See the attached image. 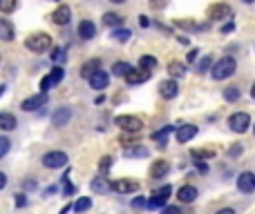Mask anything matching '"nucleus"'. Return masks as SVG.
Returning <instances> with one entry per match:
<instances>
[{
  "mask_svg": "<svg viewBox=\"0 0 255 214\" xmlns=\"http://www.w3.org/2000/svg\"><path fill=\"white\" fill-rule=\"evenodd\" d=\"M237 71V60L233 56H224L210 67V76L215 80H224V78H231L233 74Z\"/></svg>",
  "mask_w": 255,
  "mask_h": 214,
  "instance_id": "nucleus-1",
  "label": "nucleus"
},
{
  "mask_svg": "<svg viewBox=\"0 0 255 214\" xmlns=\"http://www.w3.org/2000/svg\"><path fill=\"white\" fill-rule=\"evenodd\" d=\"M25 47L29 49V52H34V54H43V52H47V49L52 47V36L45 34V31L31 34V36H27Z\"/></svg>",
  "mask_w": 255,
  "mask_h": 214,
  "instance_id": "nucleus-2",
  "label": "nucleus"
},
{
  "mask_svg": "<svg viewBox=\"0 0 255 214\" xmlns=\"http://www.w3.org/2000/svg\"><path fill=\"white\" fill-rule=\"evenodd\" d=\"M43 165L47 169H61V167H65V165H67V154H65V152H61V150L47 152V154L43 156Z\"/></svg>",
  "mask_w": 255,
  "mask_h": 214,
  "instance_id": "nucleus-3",
  "label": "nucleus"
},
{
  "mask_svg": "<svg viewBox=\"0 0 255 214\" xmlns=\"http://www.w3.org/2000/svg\"><path fill=\"white\" fill-rule=\"evenodd\" d=\"M172 194V185H161L159 190H155L150 194V199L146 201V205L150 210H157V208H164V203H166V199Z\"/></svg>",
  "mask_w": 255,
  "mask_h": 214,
  "instance_id": "nucleus-4",
  "label": "nucleus"
},
{
  "mask_svg": "<svg viewBox=\"0 0 255 214\" xmlns=\"http://www.w3.org/2000/svg\"><path fill=\"white\" fill-rule=\"evenodd\" d=\"M228 125H231V129L235 134H244V132H249V127H251V116L246 114V111H235V114H231V118H228Z\"/></svg>",
  "mask_w": 255,
  "mask_h": 214,
  "instance_id": "nucleus-5",
  "label": "nucleus"
},
{
  "mask_svg": "<svg viewBox=\"0 0 255 214\" xmlns=\"http://www.w3.org/2000/svg\"><path fill=\"white\" fill-rule=\"evenodd\" d=\"M114 125H116V127H121L123 132H141V127H143L141 118H137V116H130V114L116 116Z\"/></svg>",
  "mask_w": 255,
  "mask_h": 214,
  "instance_id": "nucleus-6",
  "label": "nucleus"
},
{
  "mask_svg": "<svg viewBox=\"0 0 255 214\" xmlns=\"http://www.w3.org/2000/svg\"><path fill=\"white\" fill-rule=\"evenodd\" d=\"M63 76H65V69H63L61 65H56L52 71H49L47 76H45L43 80H40V92H43V94H47V89H52L54 85H58V83H61V80H63Z\"/></svg>",
  "mask_w": 255,
  "mask_h": 214,
  "instance_id": "nucleus-7",
  "label": "nucleus"
},
{
  "mask_svg": "<svg viewBox=\"0 0 255 214\" xmlns=\"http://www.w3.org/2000/svg\"><path fill=\"white\" fill-rule=\"evenodd\" d=\"M110 187L119 194H134L139 190V183L132 181V178H116V181L110 183Z\"/></svg>",
  "mask_w": 255,
  "mask_h": 214,
  "instance_id": "nucleus-8",
  "label": "nucleus"
},
{
  "mask_svg": "<svg viewBox=\"0 0 255 214\" xmlns=\"http://www.w3.org/2000/svg\"><path fill=\"white\" fill-rule=\"evenodd\" d=\"M45 103H47V94H34V96H29V98H25L22 101V111H36V109H40V107H45Z\"/></svg>",
  "mask_w": 255,
  "mask_h": 214,
  "instance_id": "nucleus-9",
  "label": "nucleus"
},
{
  "mask_svg": "<svg viewBox=\"0 0 255 214\" xmlns=\"http://www.w3.org/2000/svg\"><path fill=\"white\" fill-rule=\"evenodd\" d=\"M237 190L244 192V194H251L255 190V174L253 172H242L237 176Z\"/></svg>",
  "mask_w": 255,
  "mask_h": 214,
  "instance_id": "nucleus-10",
  "label": "nucleus"
},
{
  "mask_svg": "<svg viewBox=\"0 0 255 214\" xmlns=\"http://www.w3.org/2000/svg\"><path fill=\"white\" fill-rule=\"evenodd\" d=\"M208 18L210 20H224V18H231V7L226 2H217L208 7Z\"/></svg>",
  "mask_w": 255,
  "mask_h": 214,
  "instance_id": "nucleus-11",
  "label": "nucleus"
},
{
  "mask_svg": "<svg viewBox=\"0 0 255 214\" xmlns=\"http://www.w3.org/2000/svg\"><path fill=\"white\" fill-rule=\"evenodd\" d=\"M72 20V9L67 7V4H58L56 9H54V13H52V22L54 25H67V22Z\"/></svg>",
  "mask_w": 255,
  "mask_h": 214,
  "instance_id": "nucleus-12",
  "label": "nucleus"
},
{
  "mask_svg": "<svg viewBox=\"0 0 255 214\" xmlns=\"http://www.w3.org/2000/svg\"><path fill=\"white\" fill-rule=\"evenodd\" d=\"M159 94H161L164 98H168V101H170V98H174V96L179 94V85H177V80H174V78H166V80H161V83H159Z\"/></svg>",
  "mask_w": 255,
  "mask_h": 214,
  "instance_id": "nucleus-13",
  "label": "nucleus"
},
{
  "mask_svg": "<svg viewBox=\"0 0 255 214\" xmlns=\"http://www.w3.org/2000/svg\"><path fill=\"white\" fill-rule=\"evenodd\" d=\"M72 118V109L70 107H58L56 111L52 114V125L54 127H63V125H67Z\"/></svg>",
  "mask_w": 255,
  "mask_h": 214,
  "instance_id": "nucleus-14",
  "label": "nucleus"
},
{
  "mask_svg": "<svg viewBox=\"0 0 255 214\" xmlns=\"http://www.w3.org/2000/svg\"><path fill=\"white\" fill-rule=\"evenodd\" d=\"M87 80H89V85H92V89H105L107 83H110V76H107V71L98 69V71H94Z\"/></svg>",
  "mask_w": 255,
  "mask_h": 214,
  "instance_id": "nucleus-15",
  "label": "nucleus"
},
{
  "mask_svg": "<svg viewBox=\"0 0 255 214\" xmlns=\"http://www.w3.org/2000/svg\"><path fill=\"white\" fill-rule=\"evenodd\" d=\"M197 136V125H181V127L177 129V143H188V141H192V138Z\"/></svg>",
  "mask_w": 255,
  "mask_h": 214,
  "instance_id": "nucleus-16",
  "label": "nucleus"
},
{
  "mask_svg": "<svg viewBox=\"0 0 255 214\" xmlns=\"http://www.w3.org/2000/svg\"><path fill=\"white\" fill-rule=\"evenodd\" d=\"M13 38H16V29H13V25L7 20V18H0V40L11 43Z\"/></svg>",
  "mask_w": 255,
  "mask_h": 214,
  "instance_id": "nucleus-17",
  "label": "nucleus"
},
{
  "mask_svg": "<svg viewBox=\"0 0 255 214\" xmlns=\"http://www.w3.org/2000/svg\"><path fill=\"white\" fill-rule=\"evenodd\" d=\"M79 36L83 40H92L94 36H96V25H94L92 20H81L79 25Z\"/></svg>",
  "mask_w": 255,
  "mask_h": 214,
  "instance_id": "nucleus-18",
  "label": "nucleus"
},
{
  "mask_svg": "<svg viewBox=\"0 0 255 214\" xmlns=\"http://www.w3.org/2000/svg\"><path fill=\"white\" fill-rule=\"evenodd\" d=\"M197 187H192V185H183V187H179V192H177V199L181 201V203H192V201L197 199Z\"/></svg>",
  "mask_w": 255,
  "mask_h": 214,
  "instance_id": "nucleus-19",
  "label": "nucleus"
},
{
  "mask_svg": "<svg viewBox=\"0 0 255 214\" xmlns=\"http://www.w3.org/2000/svg\"><path fill=\"white\" fill-rule=\"evenodd\" d=\"M170 172V163L168 160H155L150 167V176L152 178H164L166 174Z\"/></svg>",
  "mask_w": 255,
  "mask_h": 214,
  "instance_id": "nucleus-20",
  "label": "nucleus"
},
{
  "mask_svg": "<svg viewBox=\"0 0 255 214\" xmlns=\"http://www.w3.org/2000/svg\"><path fill=\"white\" fill-rule=\"evenodd\" d=\"M18 120L13 114H9V111H0V129L2 132H11V129H16Z\"/></svg>",
  "mask_w": 255,
  "mask_h": 214,
  "instance_id": "nucleus-21",
  "label": "nucleus"
},
{
  "mask_svg": "<svg viewBox=\"0 0 255 214\" xmlns=\"http://www.w3.org/2000/svg\"><path fill=\"white\" fill-rule=\"evenodd\" d=\"M150 76H152V71H143L141 69V74H137V71L132 69L128 76H125V83H128V85H141V83H146Z\"/></svg>",
  "mask_w": 255,
  "mask_h": 214,
  "instance_id": "nucleus-22",
  "label": "nucleus"
},
{
  "mask_svg": "<svg viewBox=\"0 0 255 214\" xmlns=\"http://www.w3.org/2000/svg\"><path fill=\"white\" fill-rule=\"evenodd\" d=\"M98 69H101V60H98V58H92V60H87L83 67H81V76H83V78H89V76Z\"/></svg>",
  "mask_w": 255,
  "mask_h": 214,
  "instance_id": "nucleus-23",
  "label": "nucleus"
},
{
  "mask_svg": "<svg viewBox=\"0 0 255 214\" xmlns=\"http://www.w3.org/2000/svg\"><path fill=\"white\" fill-rule=\"evenodd\" d=\"M186 65L183 62H179V60H172V62H168V74H170V78H181V76H186Z\"/></svg>",
  "mask_w": 255,
  "mask_h": 214,
  "instance_id": "nucleus-24",
  "label": "nucleus"
},
{
  "mask_svg": "<svg viewBox=\"0 0 255 214\" xmlns=\"http://www.w3.org/2000/svg\"><path fill=\"white\" fill-rule=\"evenodd\" d=\"M148 154H150V152H148V147H143V145L125 147V152H123V156H128V159H146Z\"/></svg>",
  "mask_w": 255,
  "mask_h": 214,
  "instance_id": "nucleus-25",
  "label": "nucleus"
},
{
  "mask_svg": "<svg viewBox=\"0 0 255 214\" xmlns=\"http://www.w3.org/2000/svg\"><path fill=\"white\" fill-rule=\"evenodd\" d=\"M103 22H105L107 27H121L123 25V16H119V13H114V11H107L105 16H103Z\"/></svg>",
  "mask_w": 255,
  "mask_h": 214,
  "instance_id": "nucleus-26",
  "label": "nucleus"
},
{
  "mask_svg": "<svg viewBox=\"0 0 255 214\" xmlns=\"http://www.w3.org/2000/svg\"><path fill=\"white\" fill-rule=\"evenodd\" d=\"M130 71H132V65H130V62H114V65H112V74L114 76H128Z\"/></svg>",
  "mask_w": 255,
  "mask_h": 214,
  "instance_id": "nucleus-27",
  "label": "nucleus"
},
{
  "mask_svg": "<svg viewBox=\"0 0 255 214\" xmlns=\"http://www.w3.org/2000/svg\"><path fill=\"white\" fill-rule=\"evenodd\" d=\"M139 67H141L143 71H152L157 67V58L155 56H141L139 58Z\"/></svg>",
  "mask_w": 255,
  "mask_h": 214,
  "instance_id": "nucleus-28",
  "label": "nucleus"
},
{
  "mask_svg": "<svg viewBox=\"0 0 255 214\" xmlns=\"http://www.w3.org/2000/svg\"><path fill=\"white\" fill-rule=\"evenodd\" d=\"M72 208H74L79 214H81V212H87V210L92 208V199H87V196H81V199L76 201V203L72 205Z\"/></svg>",
  "mask_w": 255,
  "mask_h": 214,
  "instance_id": "nucleus-29",
  "label": "nucleus"
},
{
  "mask_svg": "<svg viewBox=\"0 0 255 214\" xmlns=\"http://www.w3.org/2000/svg\"><path fill=\"white\" fill-rule=\"evenodd\" d=\"M172 125H166V127H161V129H157V132H152V141H157V143H164L166 141V136H168L170 132H172Z\"/></svg>",
  "mask_w": 255,
  "mask_h": 214,
  "instance_id": "nucleus-30",
  "label": "nucleus"
},
{
  "mask_svg": "<svg viewBox=\"0 0 255 214\" xmlns=\"http://www.w3.org/2000/svg\"><path fill=\"white\" fill-rule=\"evenodd\" d=\"M130 36H132V31H130V29H123V27H119V29L112 31V38L119 40V43H128Z\"/></svg>",
  "mask_w": 255,
  "mask_h": 214,
  "instance_id": "nucleus-31",
  "label": "nucleus"
},
{
  "mask_svg": "<svg viewBox=\"0 0 255 214\" xmlns=\"http://www.w3.org/2000/svg\"><path fill=\"white\" fill-rule=\"evenodd\" d=\"M237 98H240V89H237L235 85H231V87H226V89H224V101H228V103H235Z\"/></svg>",
  "mask_w": 255,
  "mask_h": 214,
  "instance_id": "nucleus-32",
  "label": "nucleus"
},
{
  "mask_svg": "<svg viewBox=\"0 0 255 214\" xmlns=\"http://www.w3.org/2000/svg\"><path fill=\"white\" fill-rule=\"evenodd\" d=\"M210 67H213V58H210V56H204L199 62H197V71H199V74L210 71Z\"/></svg>",
  "mask_w": 255,
  "mask_h": 214,
  "instance_id": "nucleus-33",
  "label": "nucleus"
},
{
  "mask_svg": "<svg viewBox=\"0 0 255 214\" xmlns=\"http://www.w3.org/2000/svg\"><path fill=\"white\" fill-rule=\"evenodd\" d=\"M215 152L213 150H192V159L195 160H206V159H213Z\"/></svg>",
  "mask_w": 255,
  "mask_h": 214,
  "instance_id": "nucleus-34",
  "label": "nucleus"
},
{
  "mask_svg": "<svg viewBox=\"0 0 255 214\" xmlns=\"http://www.w3.org/2000/svg\"><path fill=\"white\" fill-rule=\"evenodd\" d=\"M65 58H67L65 49H63V47H54V52H52V60L56 62V65H61V62H65Z\"/></svg>",
  "mask_w": 255,
  "mask_h": 214,
  "instance_id": "nucleus-35",
  "label": "nucleus"
},
{
  "mask_svg": "<svg viewBox=\"0 0 255 214\" xmlns=\"http://www.w3.org/2000/svg\"><path fill=\"white\" fill-rule=\"evenodd\" d=\"M18 0H0V11L2 13H11L13 9H16Z\"/></svg>",
  "mask_w": 255,
  "mask_h": 214,
  "instance_id": "nucleus-36",
  "label": "nucleus"
},
{
  "mask_svg": "<svg viewBox=\"0 0 255 214\" xmlns=\"http://www.w3.org/2000/svg\"><path fill=\"white\" fill-rule=\"evenodd\" d=\"M110 190V185H107L103 178H96V181H92V192H107Z\"/></svg>",
  "mask_w": 255,
  "mask_h": 214,
  "instance_id": "nucleus-37",
  "label": "nucleus"
},
{
  "mask_svg": "<svg viewBox=\"0 0 255 214\" xmlns=\"http://www.w3.org/2000/svg\"><path fill=\"white\" fill-rule=\"evenodd\" d=\"M9 147H11V141H9L7 136H0V159H2V156H7Z\"/></svg>",
  "mask_w": 255,
  "mask_h": 214,
  "instance_id": "nucleus-38",
  "label": "nucleus"
},
{
  "mask_svg": "<svg viewBox=\"0 0 255 214\" xmlns=\"http://www.w3.org/2000/svg\"><path fill=\"white\" fill-rule=\"evenodd\" d=\"M110 165H112V159H110V156H103V159H101V163H98V172H101V174H105L107 169H110Z\"/></svg>",
  "mask_w": 255,
  "mask_h": 214,
  "instance_id": "nucleus-39",
  "label": "nucleus"
},
{
  "mask_svg": "<svg viewBox=\"0 0 255 214\" xmlns=\"http://www.w3.org/2000/svg\"><path fill=\"white\" fill-rule=\"evenodd\" d=\"M161 214H181V212H179L177 205H170V208H164V210H161Z\"/></svg>",
  "mask_w": 255,
  "mask_h": 214,
  "instance_id": "nucleus-40",
  "label": "nucleus"
},
{
  "mask_svg": "<svg viewBox=\"0 0 255 214\" xmlns=\"http://www.w3.org/2000/svg\"><path fill=\"white\" fill-rule=\"evenodd\" d=\"M197 54H199V52H197V49H190V52H188V62H195L197 60Z\"/></svg>",
  "mask_w": 255,
  "mask_h": 214,
  "instance_id": "nucleus-41",
  "label": "nucleus"
},
{
  "mask_svg": "<svg viewBox=\"0 0 255 214\" xmlns=\"http://www.w3.org/2000/svg\"><path fill=\"white\" fill-rule=\"evenodd\" d=\"M27 203V199H25V194H16V205L18 208H22V205Z\"/></svg>",
  "mask_w": 255,
  "mask_h": 214,
  "instance_id": "nucleus-42",
  "label": "nucleus"
},
{
  "mask_svg": "<svg viewBox=\"0 0 255 214\" xmlns=\"http://www.w3.org/2000/svg\"><path fill=\"white\" fill-rule=\"evenodd\" d=\"M233 29H235V25H233V22H226V25L222 27V34H231Z\"/></svg>",
  "mask_w": 255,
  "mask_h": 214,
  "instance_id": "nucleus-43",
  "label": "nucleus"
},
{
  "mask_svg": "<svg viewBox=\"0 0 255 214\" xmlns=\"http://www.w3.org/2000/svg\"><path fill=\"white\" fill-rule=\"evenodd\" d=\"M195 165H197V169H199L201 174H206V172H208V165H204V163H201V160H195Z\"/></svg>",
  "mask_w": 255,
  "mask_h": 214,
  "instance_id": "nucleus-44",
  "label": "nucleus"
},
{
  "mask_svg": "<svg viewBox=\"0 0 255 214\" xmlns=\"http://www.w3.org/2000/svg\"><path fill=\"white\" fill-rule=\"evenodd\" d=\"M143 205H146V201H143L141 196H137V199L132 201V208H143Z\"/></svg>",
  "mask_w": 255,
  "mask_h": 214,
  "instance_id": "nucleus-45",
  "label": "nucleus"
},
{
  "mask_svg": "<svg viewBox=\"0 0 255 214\" xmlns=\"http://www.w3.org/2000/svg\"><path fill=\"white\" fill-rule=\"evenodd\" d=\"M4 187H7V174L0 172V190H4Z\"/></svg>",
  "mask_w": 255,
  "mask_h": 214,
  "instance_id": "nucleus-46",
  "label": "nucleus"
},
{
  "mask_svg": "<svg viewBox=\"0 0 255 214\" xmlns=\"http://www.w3.org/2000/svg\"><path fill=\"white\" fill-rule=\"evenodd\" d=\"M139 25H141V27H150V20H148V16H139Z\"/></svg>",
  "mask_w": 255,
  "mask_h": 214,
  "instance_id": "nucleus-47",
  "label": "nucleus"
},
{
  "mask_svg": "<svg viewBox=\"0 0 255 214\" xmlns=\"http://www.w3.org/2000/svg\"><path fill=\"white\" fill-rule=\"evenodd\" d=\"M22 187H25V190H36V181H25Z\"/></svg>",
  "mask_w": 255,
  "mask_h": 214,
  "instance_id": "nucleus-48",
  "label": "nucleus"
},
{
  "mask_svg": "<svg viewBox=\"0 0 255 214\" xmlns=\"http://www.w3.org/2000/svg\"><path fill=\"white\" fill-rule=\"evenodd\" d=\"M237 154H242V145H233L231 147V156H237Z\"/></svg>",
  "mask_w": 255,
  "mask_h": 214,
  "instance_id": "nucleus-49",
  "label": "nucleus"
},
{
  "mask_svg": "<svg viewBox=\"0 0 255 214\" xmlns=\"http://www.w3.org/2000/svg\"><path fill=\"white\" fill-rule=\"evenodd\" d=\"M217 214H235V210H231V208H222V210H217Z\"/></svg>",
  "mask_w": 255,
  "mask_h": 214,
  "instance_id": "nucleus-50",
  "label": "nucleus"
},
{
  "mask_svg": "<svg viewBox=\"0 0 255 214\" xmlns=\"http://www.w3.org/2000/svg\"><path fill=\"white\" fill-rule=\"evenodd\" d=\"M70 210H72V205H65V208L61 210V214H67V212H70Z\"/></svg>",
  "mask_w": 255,
  "mask_h": 214,
  "instance_id": "nucleus-51",
  "label": "nucleus"
},
{
  "mask_svg": "<svg viewBox=\"0 0 255 214\" xmlns=\"http://www.w3.org/2000/svg\"><path fill=\"white\" fill-rule=\"evenodd\" d=\"M4 89H7V85H0V96L4 94Z\"/></svg>",
  "mask_w": 255,
  "mask_h": 214,
  "instance_id": "nucleus-52",
  "label": "nucleus"
},
{
  "mask_svg": "<svg viewBox=\"0 0 255 214\" xmlns=\"http://www.w3.org/2000/svg\"><path fill=\"white\" fill-rule=\"evenodd\" d=\"M110 2H114V4H123L125 0H110Z\"/></svg>",
  "mask_w": 255,
  "mask_h": 214,
  "instance_id": "nucleus-53",
  "label": "nucleus"
},
{
  "mask_svg": "<svg viewBox=\"0 0 255 214\" xmlns=\"http://www.w3.org/2000/svg\"><path fill=\"white\" fill-rule=\"evenodd\" d=\"M251 96L255 98V83H253V87H251Z\"/></svg>",
  "mask_w": 255,
  "mask_h": 214,
  "instance_id": "nucleus-54",
  "label": "nucleus"
},
{
  "mask_svg": "<svg viewBox=\"0 0 255 214\" xmlns=\"http://www.w3.org/2000/svg\"><path fill=\"white\" fill-rule=\"evenodd\" d=\"M242 2H246V4H251V2H255V0H242Z\"/></svg>",
  "mask_w": 255,
  "mask_h": 214,
  "instance_id": "nucleus-55",
  "label": "nucleus"
},
{
  "mask_svg": "<svg viewBox=\"0 0 255 214\" xmlns=\"http://www.w3.org/2000/svg\"><path fill=\"white\" fill-rule=\"evenodd\" d=\"M253 132H255V127H253Z\"/></svg>",
  "mask_w": 255,
  "mask_h": 214,
  "instance_id": "nucleus-56",
  "label": "nucleus"
}]
</instances>
